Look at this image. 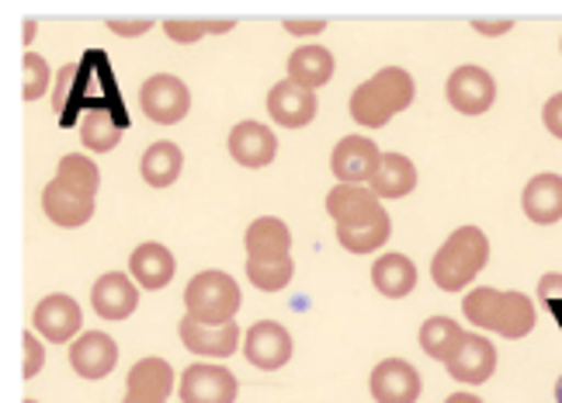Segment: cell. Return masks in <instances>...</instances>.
<instances>
[{
  "label": "cell",
  "mask_w": 562,
  "mask_h": 403,
  "mask_svg": "<svg viewBox=\"0 0 562 403\" xmlns=\"http://www.w3.org/2000/svg\"><path fill=\"white\" fill-rule=\"evenodd\" d=\"M240 282L226 271H199L184 289V316L199 324H233L240 313Z\"/></svg>",
  "instance_id": "obj_6"
},
{
  "label": "cell",
  "mask_w": 562,
  "mask_h": 403,
  "mask_svg": "<svg viewBox=\"0 0 562 403\" xmlns=\"http://www.w3.org/2000/svg\"><path fill=\"white\" fill-rule=\"evenodd\" d=\"M462 337H465V331L451 321V316H430V321H424V327H420V348L430 358H438V362H448L451 351L462 345Z\"/></svg>",
  "instance_id": "obj_28"
},
{
  "label": "cell",
  "mask_w": 562,
  "mask_h": 403,
  "mask_svg": "<svg viewBox=\"0 0 562 403\" xmlns=\"http://www.w3.org/2000/svg\"><path fill=\"white\" fill-rule=\"evenodd\" d=\"M292 334L281 327L278 321H257L247 331V342H244V355L250 358V366L274 372L281 366H289L292 358Z\"/></svg>",
  "instance_id": "obj_15"
},
{
  "label": "cell",
  "mask_w": 562,
  "mask_h": 403,
  "mask_svg": "<svg viewBox=\"0 0 562 403\" xmlns=\"http://www.w3.org/2000/svg\"><path fill=\"white\" fill-rule=\"evenodd\" d=\"M445 403H483L480 396H475V393H451Z\"/></svg>",
  "instance_id": "obj_40"
},
{
  "label": "cell",
  "mask_w": 562,
  "mask_h": 403,
  "mask_svg": "<svg viewBox=\"0 0 562 403\" xmlns=\"http://www.w3.org/2000/svg\"><path fill=\"white\" fill-rule=\"evenodd\" d=\"M542 122H546V130H549L555 139H562V91H559V94H552V98L546 101Z\"/></svg>",
  "instance_id": "obj_34"
},
{
  "label": "cell",
  "mask_w": 562,
  "mask_h": 403,
  "mask_svg": "<svg viewBox=\"0 0 562 403\" xmlns=\"http://www.w3.org/2000/svg\"><path fill=\"white\" fill-rule=\"evenodd\" d=\"M448 104L462 115H483L496 101V80L483 67H459L448 77Z\"/></svg>",
  "instance_id": "obj_9"
},
{
  "label": "cell",
  "mask_w": 562,
  "mask_h": 403,
  "mask_svg": "<svg viewBox=\"0 0 562 403\" xmlns=\"http://www.w3.org/2000/svg\"><path fill=\"white\" fill-rule=\"evenodd\" d=\"M91 306L101 321H125L139 306V286L122 271H108L91 289Z\"/></svg>",
  "instance_id": "obj_17"
},
{
  "label": "cell",
  "mask_w": 562,
  "mask_h": 403,
  "mask_svg": "<svg viewBox=\"0 0 562 403\" xmlns=\"http://www.w3.org/2000/svg\"><path fill=\"white\" fill-rule=\"evenodd\" d=\"M74 77H77V67H74V63H70V67H63V70H59V77H56V94H53V104H56V109H67V91H70Z\"/></svg>",
  "instance_id": "obj_36"
},
{
  "label": "cell",
  "mask_w": 562,
  "mask_h": 403,
  "mask_svg": "<svg viewBox=\"0 0 562 403\" xmlns=\"http://www.w3.org/2000/svg\"><path fill=\"white\" fill-rule=\"evenodd\" d=\"M382 157L385 154H379V146L369 136H344L330 154V171L340 184H372Z\"/></svg>",
  "instance_id": "obj_8"
},
{
  "label": "cell",
  "mask_w": 562,
  "mask_h": 403,
  "mask_svg": "<svg viewBox=\"0 0 562 403\" xmlns=\"http://www.w3.org/2000/svg\"><path fill=\"white\" fill-rule=\"evenodd\" d=\"M139 104H143L149 122L178 125L191 112V91H188V83L175 74H154L143 83Z\"/></svg>",
  "instance_id": "obj_7"
},
{
  "label": "cell",
  "mask_w": 562,
  "mask_h": 403,
  "mask_svg": "<svg viewBox=\"0 0 562 403\" xmlns=\"http://www.w3.org/2000/svg\"><path fill=\"white\" fill-rule=\"evenodd\" d=\"M181 167H184V154H181V146L170 143V139L154 143L143 154V160H139L143 181L149 188H170V184L181 178Z\"/></svg>",
  "instance_id": "obj_26"
},
{
  "label": "cell",
  "mask_w": 562,
  "mask_h": 403,
  "mask_svg": "<svg viewBox=\"0 0 562 403\" xmlns=\"http://www.w3.org/2000/svg\"><path fill=\"white\" fill-rule=\"evenodd\" d=\"M472 29L480 35H507L514 29V21H472Z\"/></svg>",
  "instance_id": "obj_39"
},
{
  "label": "cell",
  "mask_w": 562,
  "mask_h": 403,
  "mask_svg": "<svg viewBox=\"0 0 562 403\" xmlns=\"http://www.w3.org/2000/svg\"><path fill=\"white\" fill-rule=\"evenodd\" d=\"M555 403H562V376H559V383H555Z\"/></svg>",
  "instance_id": "obj_43"
},
{
  "label": "cell",
  "mask_w": 562,
  "mask_h": 403,
  "mask_svg": "<svg viewBox=\"0 0 562 403\" xmlns=\"http://www.w3.org/2000/svg\"><path fill=\"white\" fill-rule=\"evenodd\" d=\"M49 88H53L49 63L42 59L38 53H25V83H21V94H25V101L46 98V91H49Z\"/></svg>",
  "instance_id": "obj_31"
},
{
  "label": "cell",
  "mask_w": 562,
  "mask_h": 403,
  "mask_svg": "<svg viewBox=\"0 0 562 403\" xmlns=\"http://www.w3.org/2000/svg\"><path fill=\"white\" fill-rule=\"evenodd\" d=\"M372 192L379 199H403L417 188V167L403 154H385L379 164V175L372 178Z\"/></svg>",
  "instance_id": "obj_27"
},
{
  "label": "cell",
  "mask_w": 562,
  "mask_h": 403,
  "mask_svg": "<svg viewBox=\"0 0 562 403\" xmlns=\"http://www.w3.org/2000/svg\"><path fill=\"white\" fill-rule=\"evenodd\" d=\"M521 205H525V216L538 226H552L562 220V178L546 171V175H535L528 184H525V195H521Z\"/></svg>",
  "instance_id": "obj_23"
},
{
  "label": "cell",
  "mask_w": 562,
  "mask_h": 403,
  "mask_svg": "<svg viewBox=\"0 0 562 403\" xmlns=\"http://www.w3.org/2000/svg\"><path fill=\"white\" fill-rule=\"evenodd\" d=\"M98 188H101L98 164L83 154H67L59 160L56 178L42 188V209H46V216L56 226L77 230L88 220H94Z\"/></svg>",
  "instance_id": "obj_2"
},
{
  "label": "cell",
  "mask_w": 562,
  "mask_h": 403,
  "mask_svg": "<svg viewBox=\"0 0 562 403\" xmlns=\"http://www.w3.org/2000/svg\"><path fill=\"white\" fill-rule=\"evenodd\" d=\"M562 300V271H549L542 275V282H538V303H555Z\"/></svg>",
  "instance_id": "obj_35"
},
{
  "label": "cell",
  "mask_w": 562,
  "mask_h": 403,
  "mask_svg": "<svg viewBox=\"0 0 562 403\" xmlns=\"http://www.w3.org/2000/svg\"><path fill=\"white\" fill-rule=\"evenodd\" d=\"M128 271H133V279H136L139 289L157 292V289L170 286V279H175V271H178V261L164 244L149 240V244H139L133 250V258H128Z\"/></svg>",
  "instance_id": "obj_22"
},
{
  "label": "cell",
  "mask_w": 562,
  "mask_h": 403,
  "mask_svg": "<svg viewBox=\"0 0 562 403\" xmlns=\"http://www.w3.org/2000/svg\"><path fill=\"white\" fill-rule=\"evenodd\" d=\"M337 70V63H334V53L327 46H302L289 56V80H295L299 88H323V83H330Z\"/></svg>",
  "instance_id": "obj_25"
},
{
  "label": "cell",
  "mask_w": 562,
  "mask_h": 403,
  "mask_svg": "<svg viewBox=\"0 0 562 403\" xmlns=\"http://www.w3.org/2000/svg\"><path fill=\"white\" fill-rule=\"evenodd\" d=\"M316 91L310 88H299L295 80H278L271 94H268V115L285 125V130H302V125H310L316 119Z\"/></svg>",
  "instance_id": "obj_18"
},
{
  "label": "cell",
  "mask_w": 562,
  "mask_h": 403,
  "mask_svg": "<svg viewBox=\"0 0 562 403\" xmlns=\"http://www.w3.org/2000/svg\"><path fill=\"white\" fill-rule=\"evenodd\" d=\"M35 38V21H25V42Z\"/></svg>",
  "instance_id": "obj_42"
},
{
  "label": "cell",
  "mask_w": 562,
  "mask_h": 403,
  "mask_svg": "<svg viewBox=\"0 0 562 403\" xmlns=\"http://www.w3.org/2000/svg\"><path fill=\"white\" fill-rule=\"evenodd\" d=\"M108 29H112L115 35H146L149 29H154V21H108Z\"/></svg>",
  "instance_id": "obj_37"
},
{
  "label": "cell",
  "mask_w": 562,
  "mask_h": 403,
  "mask_svg": "<svg viewBox=\"0 0 562 403\" xmlns=\"http://www.w3.org/2000/svg\"><path fill=\"white\" fill-rule=\"evenodd\" d=\"M175 393V369L164 358H139L128 369L122 403H167Z\"/></svg>",
  "instance_id": "obj_16"
},
{
  "label": "cell",
  "mask_w": 562,
  "mask_h": 403,
  "mask_svg": "<svg viewBox=\"0 0 562 403\" xmlns=\"http://www.w3.org/2000/svg\"><path fill=\"white\" fill-rule=\"evenodd\" d=\"M80 324H83L80 303L74 300V295H63V292H53V295H46V300H38V306L32 313V331L53 345L74 342Z\"/></svg>",
  "instance_id": "obj_10"
},
{
  "label": "cell",
  "mask_w": 562,
  "mask_h": 403,
  "mask_svg": "<svg viewBox=\"0 0 562 403\" xmlns=\"http://www.w3.org/2000/svg\"><path fill=\"white\" fill-rule=\"evenodd\" d=\"M549 310H552V316H555V321H559V327H562V300L549 303Z\"/></svg>",
  "instance_id": "obj_41"
},
{
  "label": "cell",
  "mask_w": 562,
  "mask_h": 403,
  "mask_svg": "<svg viewBox=\"0 0 562 403\" xmlns=\"http://www.w3.org/2000/svg\"><path fill=\"white\" fill-rule=\"evenodd\" d=\"M278 154V136L261 122H240L229 130V157L240 167H268Z\"/></svg>",
  "instance_id": "obj_21"
},
{
  "label": "cell",
  "mask_w": 562,
  "mask_h": 403,
  "mask_svg": "<svg viewBox=\"0 0 562 403\" xmlns=\"http://www.w3.org/2000/svg\"><path fill=\"white\" fill-rule=\"evenodd\" d=\"M445 369L462 387H483L486 379L496 372V348L483 334H465L462 345L451 351V358L445 362Z\"/></svg>",
  "instance_id": "obj_14"
},
{
  "label": "cell",
  "mask_w": 562,
  "mask_h": 403,
  "mask_svg": "<svg viewBox=\"0 0 562 403\" xmlns=\"http://www.w3.org/2000/svg\"><path fill=\"white\" fill-rule=\"evenodd\" d=\"M115 366H119V345L104 331L80 334L70 348V369L80 379H104L115 372Z\"/></svg>",
  "instance_id": "obj_19"
},
{
  "label": "cell",
  "mask_w": 562,
  "mask_h": 403,
  "mask_svg": "<svg viewBox=\"0 0 562 403\" xmlns=\"http://www.w3.org/2000/svg\"><path fill=\"white\" fill-rule=\"evenodd\" d=\"M369 390L375 403H417L420 400V372L406 358H382L372 369Z\"/></svg>",
  "instance_id": "obj_13"
},
{
  "label": "cell",
  "mask_w": 562,
  "mask_h": 403,
  "mask_svg": "<svg viewBox=\"0 0 562 403\" xmlns=\"http://www.w3.org/2000/svg\"><path fill=\"white\" fill-rule=\"evenodd\" d=\"M414 94H417L414 77L403 67H385L375 77L358 83L348 109H351V119L364 125V130H382V125H389L400 112H406L409 104H414Z\"/></svg>",
  "instance_id": "obj_3"
},
{
  "label": "cell",
  "mask_w": 562,
  "mask_h": 403,
  "mask_svg": "<svg viewBox=\"0 0 562 403\" xmlns=\"http://www.w3.org/2000/svg\"><path fill=\"white\" fill-rule=\"evenodd\" d=\"M323 29H327V21H285V32L289 35H299V38L319 35Z\"/></svg>",
  "instance_id": "obj_38"
},
{
  "label": "cell",
  "mask_w": 562,
  "mask_h": 403,
  "mask_svg": "<svg viewBox=\"0 0 562 403\" xmlns=\"http://www.w3.org/2000/svg\"><path fill=\"white\" fill-rule=\"evenodd\" d=\"M490 261V240L480 226H459L430 258V279L441 292H462Z\"/></svg>",
  "instance_id": "obj_5"
},
{
  "label": "cell",
  "mask_w": 562,
  "mask_h": 403,
  "mask_svg": "<svg viewBox=\"0 0 562 403\" xmlns=\"http://www.w3.org/2000/svg\"><path fill=\"white\" fill-rule=\"evenodd\" d=\"M462 313L472 327L493 331L501 337H528L535 331V303L525 292H501V289H472L462 300Z\"/></svg>",
  "instance_id": "obj_4"
},
{
  "label": "cell",
  "mask_w": 562,
  "mask_h": 403,
  "mask_svg": "<svg viewBox=\"0 0 562 403\" xmlns=\"http://www.w3.org/2000/svg\"><path fill=\"white\" fill-rule=\"evenodd\" d=\"M295 275V265H250L247 261V279L261 292H281Z\"/></svg>",
  "instance_id": "obj_32"
},
{
  "label": "cell",
  "mask_w": 562,
  "mask_h": 403,
  "mask_svg": "<svg viewBox=\"0 0 562 403\" xmlns=\"http://www.w3.org/2000/svg\"><path fill=\"white\" fill-rule=\"evenodd\" d=\"M372 286L385 295V300H403L417 289V265L406 254L389 250L372 265Z\"/></svg>",
  "instance_id": "obj_24"
},
{
  "label": "cell",
  "mask_w": 562,
  "mask_h": 403,
  "mask_svg": "<svg viewBox=\"0 0 562 403\" xmlns=\"http://www.w3.org/2000/svg\"><path fill=\"white\" fill-rule=\"evenodd\" d=\"M247 261L250 265H292V230L278 216H261L247 226Z\"/></svg>",
  "instance_id": "obj_12"
},
{
  "label": "cell",
  "mask_w": 562,
  "mask_h": 403,
  "mask_svg": "<svg viewBox=\"0 0 562 403\" xmlns=\"http://www.w3.org/2000/svg\"><path fill=\"white\" fill-rule=\"evenodd\" d=\"M42 366H46V348H42V337L35 331H25V366H21V372H25V379H35L42 372Z\"/></svg>",
  "instance_id": "obj_33"
},
{
  "label": "cell",
  "mask_w": 562,
  "mask_h": 403,
  "mask_svg": "<svg viewBox=\"0 0 562 403\" xmlns=\"http://www.w3.org/2000/svg\"><path fill=\"white\" fill-rule=\"evenodd\" d=\"M236 376L226 366L194 362L181 376V403H236Z\"/></svg>",
  "instance_id": "obj_11"
},
{
  "label": "cell",
  "mask_w": 562,
  "mask_h": 403,
  "mask_svg": "<svg viewBox=\"0 0 562 403\" xmlns=\"http://www.w3.org/2000/svg\"><path fill=\"white\" fill-rule=\"evenodd\" d=\"M80 143L94 154H112L122 143V122H115L108 109H94L80 122Z\"/></svg>",
  "instance_id": "obj_29"
},
{
  "label": "cell",
  "mask_w": 562,
  "mask_h": 403,
  "mask_svg": "<svg viewBox=\"0 0 562 403\" xmlns=\"http://www.w3.org/2000/svg\"><path fill=\"white\" fill-rule=\"evenodd\" d=\"M181 342L191 355L199 358H229L236 348H240V327L233 324H199L191 321V316H184L181 327Z\"/></svg>",
  "instance_id": "obj_20"
},
{
  "label": "cell",
  "mask_w": 562,
  "mask_h": 403,
  "mask_svg": "<svg viewBox=\"0 0 562 403\" xmlns=\"http://www.w3.org/2000/svg\"><path fill=\"white\" fill-rule=\"evenodd\" d=\"M233 25H236V21H164V32H167V38L181 42V46H191V42L205 38L209 32L212 35H226Z\"/></svg>",
  "instance_id": "obj_30"
},
{
  "label": "cell",
  "mask_w": 562,
  "mask_h": 403,
  "mask_svg": "<svg viewBox=\"0 0 562 403\" xmlns=\"http://www.w3.org/2000/svg\"><path fill=\"white\" fill-rule=\"evenodd\" d=\"M327 212L337 223V240L351 254H372L393 237V220L382 199L364 184H337L327 195Z\"/></svg>",
  "instance_id": "obj_1"
},
{
  "label": "cell",
  "mask_w": 562,
  "mask_h": 403,
  "mask_svg": "<svg viewBox=\"0 0 562 403\" xmlns=\"http://www.w3.org/2000/svg\"><path fill=\"white\" fill-rule=\"evenodd\" d=\"M25 403H38V400H25Z\"/></svg>",
  "instance_id": "obj_44"
}]
</instances>
